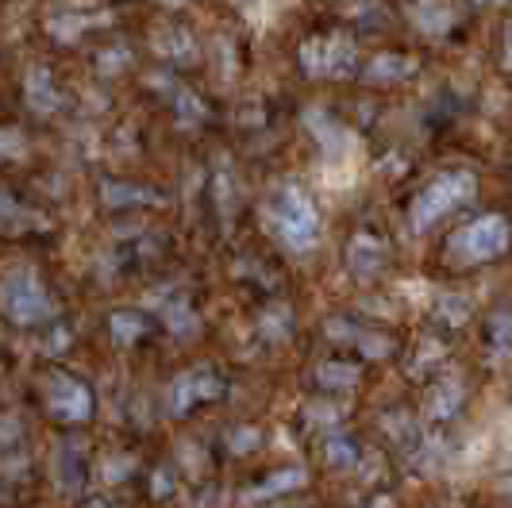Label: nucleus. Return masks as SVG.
Segmentation results:
<instances>
[{"mask_svg": "<svg viewBox=\"0 0 512 508\" xmlns=\"http://www.w3.org/2000/svg\"><path fill=\"white\" fill-rule=\"evenodd\" d=\"M474 189H478V181H474V174H466V170L436 178L424 193H420V197H416V201H412V212H409L412 228L428 231L439 216H447L451 208H459V204L470 201V197H474Z\"/></svg>", "mask_w": 512, "mask_h": 508, "instance_id": "nucleus-1", "label": "nucleus"}, {"mask_svg": "<svg viewBox=\"0 0 512 508\" xmlns=\"http://www.w3.org/2000/svg\"><path fill=\"white\" fill-rule=\"evenodd\" d=\"M274 231H278V239H282L289 251H308L312 243H316V235H320V216H316V208L308 201L301 189H282V197L274 201Z\"/></svg>", "mask_w": 512, "mask_h": 508, "instance_id": "nucleus-2", "label": "nucleus"}, {"mask_svg": "<svg viewBox=\"0 0 512 508\" xmlns=\"http://www.w3.org/2000/svg\"><path fill=\"white\" fill-rule=\"evenodd\" d=\"M0 308L16 324H39V320L51 316V301H47L43 285L31 270H16V274L0 281Z\"/></svg>", "mask_w": 512, "mask_h": 508, "instance_id": "nucleus-3", "label": "nucleus"}, {"mask_svg": "<svg viewBox=\"0 0 512 508\" xmlns=\"http://www.w3.org/2000/svg\"><path fill=\"white\" fill-rule=\"evenodd\" d=\"M509 239H512V231L505 216H482V220L466 224V228L451 239V254H455L459 262H489V258H497V254L509 247Z\"/></svg>", "mask_w": 512, "mask_h": 508, "instance_id": "nucleus-4", "label": "nucleus"}, {"mask_svg": "<svg viewBox=\"0 0 512 508\" xmlns=\"http://www.w3.org/2000/svg\"><path fill=\"white\" fill-rule=\"evenodd\" d=\"M301 66L312 77H343L355 70V43L347 35H320L301 47Z\"/></svg>", "mask_w": 512, "mask_h": 508, "instance_id": "nucleus-5", "label": "nucleus"}, {"mask_svg": "<svg viewBox=\"0 0 512 508\" xmlns=\"http://www.w3.org/2000/svg\"><path fill=\"white\" fill-rule=\"evenodd\" d=\"M47 405L58 420L66 424H77V420H89L93 416V397L89 389L74 378H54L51 381V393H47Z\"/></svg>", "mask_w": 512, "mask_h": 508, "instance_id": "nucleus-6", "label": "nucleus"}, {"mask_svg": "<svg viewBox=\"0 0 512 508\" xmlns=\"http://www.w3.org/2000/svg\"><path fill=\"white\" fill-rule=\"evenodd\" d=\"M224 385L216 374H208V370H189L185 378H178V385L170 389V412L181 416V412H189L193 401H201V397H216Z\"/></svg>", "mask_w": 512, "mask_h": 508, "instance_id": "nucleus-7", "label": "nucleus"}, {"mask_svg": "<svg viewBox=\"0 0 512 508\" xmlns=\"http://www.w3.org/2000/svg\"><path fill=\"white\" fill-rule=\"evenodd\" d=\"M412 24L420 27L424 35L439 39V35H447L451 24H455V8L447 0H416L412 4Z\"/></svg>", "mask_w": 512, "mask_h": 508, "instance_id": "nucleus-8", "label": "nucleus"}, {"mask_svg": "<svg viewBox=\"0 0 512 508\" xmlns=\"http://www.w3.org/2000/svg\"><path fill=\"white\" fill-rule=\"evenodd\" d=\"M24 101L31 112H39V116H51L54 108H58V89H54L51 81V70H43V66H35L24 81Z\"/></svg>", "mask_w": 512, "mask_h": 508, "instance_id": "nucleus-9", "label": "nucleus"}, {"mask_svg": "<svg viewBox=\"0 0 512 508\" xmlns=\"http://www.w3.org/2000/svg\"><path fill=\"white\" fill-rule=\"evenodd\" d=\"M416 70L412 58H401V54H378L370 66H366V81H401Z\"/></svg>", "mask_w": 512, "mask_h": 508, "instance_id": "nucleus-10", "label": "nucleus"}, {"mask_svg": "<svg viewBox=\"0 0 512 508\" xmlns=\"http://www.w3.org/2000/svg\"><path fill=\"white\" fill-rule=\"evenodd\" d=\"M378 258H382V247H378V239H370V235H359V239L351 243V266H355L359 274H370V270H378Z\"/></svg>", "mask_w": 512, "mask_h": 508, "instance_id": "nucleus-11", "label": "nucleus"}, {"mask_svg": "<svg viewBox=\"0 0 512 508\" xmlns=\"http://www.w3.org/2000/svg\"><path fill=\"white\" fill-rule=\"evenodd\" d=\"M85 27H89V20H85V16H58V20H51V24H47V31H51L58 43H74Z\"/></svg>", "mask_w": 512, "mask_h": 508, "instance_id": "nucleus-12", "label": "nucleus"}, {"mask_svg": "<svg viewBox=\"0 0 512 508\" xmlns=\"http://www.w3.org/2000/svg\"><path fill=\"white\" fill-rule=\"evenodd\" d=\"M320 381H324V385H339V389H347V385H355V381H359V366L328 362V366H320Z\"/></svg>", "mask_w": 512, "mask_h": 508, "instance_id": "nucleus-13", "label": "nucleus"}, {"mask_svg": "<svg viewBox=\"0 0 512 508\" xmlns=\"http://www.w3.org/2000/svg\"><path fill=\"white\" fill-rule=\"evenodd\" d=\"M112 335H116L120 343H135V339L143 335V320H139L135 312H120V316H112Z\"/></svg>", "mask_w": 512, "mask_h": 508, "instance_id": "nucleus-14", "label": "nucleus"}, {"mask_svg": "<svg viewBox=\"0 0 512 508\" xmlns=\"http://www.w3.org/2000/svg\"><path fill=\"white\" fill-rule=\"evenodd\" d=\"M301 482H305V474H301V470H285L282 478H270L266 485H258L251 497L258 501V497H270V493H285V489H297Z\"/></svg>", "mask_w": 512, "mask_h": 508, "instance_id": "nucleus-15", "label": "nucleus"}, {"mask_svg": "<svg viewBox=\"0 0 512 508\" xmlns=\"http://www.w3.org/2000/svg\"><path fill=\"white\" fill-rule=\"evenodd\" d=\"M158 51L170 54V58H181V54H185V58H193V43H189L181 31H170L166 39H158Z\"/></svg>", "mask_w": 512, "mask_h": 508, "instance_id": "nucleus-16", "label": "nucleus"}, {"mask_svg": "<svg viewBox=\"0 0 512 508\" xmlns=\"http://www.w3.org/2000/svg\"><path fill=\"white\" fill-rule=\"evenodd\" d=\"M178 116H181V124H197V120L205 116V108H201V101H197L193 93H185V89H181V97H178Z\"/></svg>", "mask_w": 512, "mask_h": 508, "instance_id": "nucleus-17", "label": "nucleus"}, {"mask_svg": "<svg viewBox=\"0 0 512 508\" xmlns=\"http://www.w3.org/2000/svg\"><path fill=\"white\" fill-rule=\"evenodd\" d=\"M104 197L112 204H124V201H147V193H135V189H116V185H108L104 189Z\"/></svg>", "mask_w": 512, "mask_h": 508, "instance_id": "nucleus-18", "label": "nucleus"}, {"mask_svg": "<svg viewBox=\"0 0 512 508\" xmlns=\"http://www.w3.org/2000/svg\"><path fill=\"white\" fill-rule=\"evenodd\" d=\"M20 151H24L20 131H0V154H20Z\"/></svg>", "mask_w": 512, "mask_h": 508, "instance_id": "nucleus-19", "label": "nucleus"}, {"mask_svg": "<svg viewBox=\"0 0 512 508\" xmlns=\"http://www.w3.org/2000/svg\"><path fill=\"white\" fill-rule=\"evenodd\" d=\"M343 443H347V439H339V447L332 443V447H328V458H332V462H343V466H347V462H351L355 455H351V447H343Z\"/></svg>", "mask_w": 512, "mask_h": 508, "instance_id": "nucleus-20", "label": "nucleus"}, {"mask_svg": "<svg viewBox=\"0 0 512 508\" xmlns=\"http://www.w3.org/2000/svg\"><path fill=\"white\" fill-rule=\"evenodd\" d=\"M505 66L512 70V27H509V39H505Z\"/></svg>", "mask_w": 512, "mask_h": 508, "instance_id": "nucleus-21", "label": "nucleus"}, {"mask_svg": "<svg viewBox=\"0 0 512 508\" xmlns=\"http://www.w3.org/2000/svg\"><path fill=\"white\" fill-rule=\"evenodd\" d=\"M239 4H243V0H239Z\"/></svg>", "mask_w": 512, "mask_h": 508, "instance_id": "nucleus-22", "label": "nucleus"}, {"mask_svg": "<svg viewBox=\"0 0 512 508\" xmlns=\"http://www.w3.org/2000/svg\"><path fill=\"white\" fill-rule=\"evenodd\" d=\"M486 4H489V0H486Z\"/></svg>", "mask_w": 512, "mask_h": 508, "instance_id": "nucleus-23", "label": "nucleus"}]
</instances>
